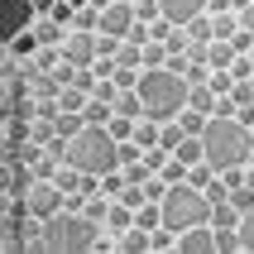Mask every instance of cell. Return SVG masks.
<instances>
[{
	"instance_id": "6da1fadb",
	"label": "cell",
	"mask_w": 254,
	"mask_h": 254,
	"mask_svg": "<svg viewBox=\"0 0 254 254\" xmlns=\"http://www.w3.org/2000/svg\"><path fill=\"white\" fill-rule=\"evenodd\" d=\"M101 230L91 216L72 211V206H63L58 216H48V221H39V235H34V250H96Z\"/></svg>"
},
{
	"instance_id": "7a4b0ae2",
	"label": "cell",
	"mask_w": 254,
	"mask_h": 254,
	"mask_svg": "<svg viewBox=\"0 0 254 254\" xmlns=\"http://www.w3.org/2000/svg\"><path fill=\"white\" fill-rule=\"evenodd\" d=\"M206 144V163L216 173H226L230 163H250V149H254V129L240 125L235 115H211V125L201 134Z\"/></svg>"
},
{
	"instance_id": "3957f363",
	"label": "cell",
	"mask_w": 254,
	"mask_h": 254,
	"mask_svg": "<svg viewBox=\"0 0 254 254\" xmlns=\"http://www.w3.org/2000/svg\"><path fill=\"white\" fill-rule=\"evenodd\" d=\"M139 96H144L149 120H178L187 106V77H178L168 67H154L139 77Z\"/></svg>"
},
{
	"instance_id": "277c9868",
	"label": "cell",
	"mask_w": 254,
	"mask_h": 254,
	"mask_svg": "<svg viewBox=\"0 0 254 254\" xmlns=\"http://www.w3.org/2000/svg\"><path fill=\"white\" fill-rule=\"evenodd\" d=\"M67 163L82 168V173H111V168H120V144H115V134L106 125H86L82 134L72 139Z\"/></svg>"
},
{
	"instance_id": "5b68a950",
	"label": "cell",
	"mask_w": 254,
	"mask_h": 254,
	"mask_svg": "<svg viewBox=\"0 0 254 254\" xmlns=\"http://www.w3.org/2000/svg\"><path fill=\"white\" fill-rule=\"evenodd\" d=\"M211 206L216 201L192 183H178L168 187V197H163V226L168 230H187V226H211Z\"/></svg>"
},
{
	"instance_id": "8992f818",
	"label": "cell",
	"mask_w": 254,
	"mask_h": 254,
	"mask_svg": "<svg viewBox=\"0 0 254 254\" xmlns=\"http://www.w3.org/2000/svg\"><path fill=\"white\" fill-rule=\"evenodd\" d=\"M24 206H29V216H34V221H48V216H58L63 206H67V192H63L53 178H39V183L29 187Z\"/></svg>"
},
{
	"instance_id": "52a82bcc",
	"label": "cell",
	"mask_w": 254,
	"mask_h": 254,
	"mask_svg": "<svg viewBox=\"0 0 254 254\" xmlns=\"http://www.w3.org/2000/svg\"><path fill=\"white\" fill-rule=\"evenodd\" d=\"M96 58H101L96 34H82V29H72L67 39H63V63H72V67H91Z\"/></svg>"
},
{
	"instance_id": "ba28073f",
	"label": "cell",
	"mask_w": 254,
	"mask_h": 254,
	"mask_svg": "<svg viewBox=\"0 0 254 254\" xmlns=\"http://www.w3.org/2000/svg\"><path fill=\"white\" fill-rule=\"evenodd\" d=\"M0 10H5V43L14 34H24V29H34V19H39L34 0H0Z\"/></svg>"
},
{
	"instance_id": "9c48e42d",
	"label": "cell",
	"mask_w": 254,
	"mask_h": 254,
	"mask_svg": "<svg viewBox=\"0 0 254 254\" xmlns=\"http://www.w3.org/2000/svg\"><path fill=\"white\" fill-rule=\"evenodd\" d=\"M134 24H139L134 19V5H125V0H115L111 10H101V34H111V39H129Z\"/></svg>"
},
{
	"instance_id": "30bf717a",
	"label": "cell",
	"mask_w": 254,
	"mask_h": 254,
	"mask_svg": "<svg viewBox=\"0 0 254 254\" xmlns=\"http://www.w3.org/2000/svg\"><path fill=\"white\" fill-rule=\"evenodd\" d=\"M216 250V226H187L178 230V254H211Z\"/></svg>"
},
{
	"instance_id": "8fae6325",
	"label": "cell",
	"mask_w": 254,
	"mask_h": 254,
	"mask_svg": "<svg viewBox=\"0 0 254 254\" xmlns=\"http://www.w3.org/2000/svg\"><path fill=\"white\" fill-rule=\"evenodd\" d=\"M158 10L173 24H192L197 14H206V0H158Z\"/></svg>"
},
{
	"instance_id": "7c38bea8",
	"label": "cell",
	"mask_w": 254,
	"mask_h": 254,
	"mask_svg": "<svg viewBox=\"0 0 254 254\" xmlns=\"http://www.w3.org/2000/svg\"><path fill=\"white\" fill-rule=\"evenodd\" d=\"M230 63H235V48H230V39H211V43H206V67H211V72H226Z\"/></svg>"
},
{
	"instance_id": "4fadbf2b",
	"label": "cell",
	"mask_w": 254,
	"mask_h": 254,
	"mask_svg": "<svg viewBox=\"0 0 254 254\" xmlns=\"http://www.w3.org/2000/svg\"><path fill=\"white\" fill-rule=\"evenodd\" d=\"M106 230H111V235H125V230H134V206H125V201H111Z\"/></svg>"
},
{
	"instance_id": "5bb4252c",
	"label": "cell",
	"mask_w": 254,
	"mask_h": 254,
	"mask_svg": "<svg viewBox=\"0 0 254 254\" xmlns=\"http://www.w3.org/2000/svg\"><path fill=\"white\" fill-rule=\"evenodd\" d=\"M120 240V254H154V240H149V230H125V235H115Z\"/></svg>"
},
{
	"instance_id": "9a60e30c",
	"label": "cell",
	"mask_w": 254,
	"mask_h": 254,
	"mask_svg": "<svg viewBox=\"0 0 254 254\" xmlns=\"http://www.w3.org/2000/svg\"><path fill=\"white\" fill-rule=\"evenodd\" d=\"M187 106H192V111H201V115H216V91H211V82L187 86Z\"/></svg>"
},
{
	"instance_id": "2e32d148",
	"label": "cell",
	"mask_w": 254,
	"mask_h": 254,
	"mask_svg": "<svg viewBox=\"0 0 254 254\" xmlns=\"http://www.w3.org/2000/svg\"><path fill=\"white\" fill-rule=\"evenodd\" d=\"M34 34H39V43H58V48H63V39H67L72 29H63L58 19H48V14H39V19H34Z\"/></svg>"
},
{
	"instance_id": "e0dca14e",
	"label": "cell",
	"mask_w": 254,
	"mask_h": 254,
	"mask_svg": "<svg viewBox=\"0 0 254 254\" xmlns=\"http://www.w3.org/2000/svg\"><path fill=\"white\" fill-rule=\"evenodd\" d=\"M39 48H43V43H39V34H34V29H24V34H14V39L5 43V53H14V58H34Z\"/></svg>"
},
{
	"instance_id": "ac0fdd59",
	"label": "cell",
	"mask_w": 254,
	"mask_h": 254,
	"mask_svg": "<svg viewBox=\"0 0 254 254\" xmlns=\"http://www.w3.org/2000/svg\"><path fill=\"white\" fill-rule=\"evenodd\" d=\"M115 67H134V72H144V43H120L115 48Z\"/></svg>"
},
{
	"instance_id": "d6986e66",
	"label": "cell",
	"mask_w": 254,
	"mask_h": 254,
	"mask_svg": "<svg viewBox=\"0 0 254 254\" xmlns=\"http://www.w3.org/2000/svg\"><path fill=\"white\" fill-rule=\"evenodd\" d=\"M173 158H183L187 168H192V163H201V158H206V144H201V134H187V139L173 149Z\"/></svg>"
},
{
	"instance_id": "ffe728a7",
	"label": "cell",
	"mask_w": 254,
	"mask_h": 254,
	"mask_svg": "<svg viewBox=\"0 0 254 254\" xmlns=\"http://www.w3.org/2000/svg\"><path fill=\"white\" fill-rule=\"evenodd\" d=\"M183 139H187V129L178 125V120H158V144H163L168 154H173V149H178Z\"/></svg>"
},
{
	"instance_id": "44dd1931",
	"label": "cell",
	"mask_w": 254,
	"mask_h": 254,
	"mask_svg": "<svg viewBox=\"0 0 254 254\" xmlns=\"http://www.w3.org/2000/svg\"><path fill=\"white\" fill-rule=\"evenodd\" d=\"M216 250H221V254H240V250H245V235H240V226L216 230Z\"/></svg>"
},
{
	"instance_id": "7402d4cb",
	"label": "cell",
	"mask_w": 254,
	"mask_h": 254,
	"mask_svg": "<svg viewBox=\"0 0 254 254\" xmlns=\"http://www.w3.org/2000/svg\"><path fill=\"white\" fill-rule=\"evenodd\" d=\"M86 125H111V115H115V106H111V101H96V96H91V101H86Z\"/></svg>"
},
{
	"instance_id": "603a6c76",
	"label": "cell",
	"mask_w": 254,
	"mask_h": 254,
	"mask_svg": "<svg viewBox=\"0 0 254 254\" xmlns=\"http://www.w3.org/2000/svg\"><path fill=\"white\" fill-rule=\"evenodd\" d=\"M216 178H221V173H216L211 163H206V158H201V163H192V168H187V183H192V187H201V192H206V187H211Z\"/></svg>"
},
{
	"instance_id": "cb8c5ba5",
	"label": "cell",
	"mask_w": 254,
	"mask_h": 254,
	"mask_svg": "<svg viewBox=\"0 0 254 254\" xmlns=\"http://www.w3.org/2000/svg\"><path fill=\"white\" fill-rule=\"evenodd\" d=\"M178 125L187 129V134H206V125H211V115L192 111V106H183V115H178Z\"/></svg>"
},
{
	"instance_id": "d4e9b609",
	"label": "cell",
	"mask_w": 254,
	"mask_h": 254,
	"mask_svg": "<svg viewBox=\"0 0 254 254\" xmlns=\"http://www.w3.org/2000/svg\"><path fill=\"white\" fill-rule=\"evenodd\" d=\"M211 226H216V230H226V226H240V211H235L230 201H216V206H211Z\"/></svg>"
},
{
	"instance_id": "484cf974",
	"label": "cell",
	"mask_w": 254,
	"mask_h": 254,
	"mask_svg": "<svg viewBox=\"0 0 254 254\" xmlns=\"http://www.w3.org/2000/svg\"><path fill=\"white\" fill-rule=\"evenodd\" d=\"M134 125H139V120H129V115H120V111H115V115H111V125H106V129L115 134V144H125V139H134Z\"/></svg>"
},
{
	"instance_id": "4316f807",
	"label": "cell",
	"mask_w": 254,
	"mask_h": 254,
	"mask_svg": "<svg viewBox=\"0 0 254 254\" xmlns=\"http://www.w3.org/2000/svg\"><path fill=\"white\" fill-rule=\"evenodd\" d=\"M235 34H240V10L216 14V39H235Z\"/></svg>"
},
{
	"instance_id": "83f0119b",
	"label": "cell",
	"mask_w": 254,
	"mask_h": 254,
	"mask_svg": "<svg viewBox=\"0 0 254 254\" xmlns=\"http://www.w3.org/2000/svg\"><path fill=\"white\" fill-rule=\"evenodd\" d=\"M154 67H168V48L163 43H144V72H154Z\"/></svg>"
},
{
	"instance_id": "f1b7e54d",
	"label": "cell",
	"mask_w": 254,
	"mask_h": 254,
	"mask_svg": "<svg viewBox=\"0 0 254 254\" xmlns=\"http://www.w3.org/2000/svg\"><path fill=\"white\" fill-rule=\"evenodd\" d=\"M158 178H163V183H168V187H178V183H187V163H183V158H168V163H163V168H158Z\"/></svg>"
},
{
	"instance_id": "f546056e",
	"label": "cell",
	"mask_w": 254,
	"mask_h": 254,
	"mask_svg": "<svg viewBox=\"0 0 254 254\" xmlns=\"http://www.w3.org/2000/svg\"><path fill=\"white\" fill-rule=\"evenodd\" d=\"M120 173H125V183H134V187H144V183H149V178H154V168H149L144 158H139V163H125V168H120Z\"/></svg>"
},
{
	"instance_id": "4dcf8cb0",
	"label": "cell",
	"mask_w": 254,
	"mask_h": 254,
	"mask_svg": "<svg viewBox=\"0 0 254 254\" xmlns=\"http://www.w3.org/2000/svg\"><path fill=\"white\" fill-rule=\"evenodd\" d=\"M101 192H106V197H120V192H125V173H120V168L101 173Z\"/></svg>"
},
{
	"instance_id": "1f68e13d",
	"label": "cell",
	"mask_w": 254,
	"mask_h": 254,
	"mask_svg": "<svg viewBox=\"0 0 254 254\" xmlns=\"http://www.w3.org/2000/svg\"><path fill=\"white\" fill-rule=\"evenodd\" d=\"M58 101H63V111H86V101H91V96L77 91V86H63V96H58Z\"/></svg>"
},
{
	"instance_id": "d6a6232c",
	"label": "cell",
	"mask_w": 254,
	"mask_h": 254,
	"mask_svg": "<svg viewBox=\"0 0 254 254\" xmlns=\"http://www.w3.org/2000/svg\"><path fill=\"white\" fill-rule=\"evenodd\" d=\"M230 206H235V211H250V206H254V187L250 183H245V187H230Z\"/></svg>"
},
{
	"instance_id": "836d02e7",
	"label": "cell",
	"mask_w": 254,
	"mask_h": 254,
	"mask_svg": "<svg viewBox=\"0 0 254 254\" xmlns=\"http://www.w3.org/2000/svg\"><path fill=\"white\" fill-rule=\"evenodd\" d=\"M48 19H58V24H63V29H72V19H77V5H72V0H58Z\"/></svg>"
},
{
	"instance_id": "e575fe53",
	"label": "cell",
	"mask_w": 254,
	"mask_h": 254,
	"mask_svg": "<svg viewBox=\"0 0 254 254\" xmlns=\"http://www.w3.org/2000/svg\"><path fill=\"white\" fill-rule=\"evenodd\" d=\"M158 14H163V10H158V0H139V5H134V19H139V24H154Z\"/></svg>"
},
{
	"instance_id": "d590c367",
	"label": "cell",
	"mask_w": 254,
	"mask_h": 254,
	"mask_svg": "<svg viewBox=\"0 0 254 254\" xmlns=\"http://www.w3.org/2000/svg\"><path fill=\"white\" fill-rule=\"evenodd\" d=\"M240 235H245V250L254 254V206H250V211H240Z\"/></svg>"
},
{
	"instance_id": "8d00e7d4",
	"label": "cell",
	"mask_w": 254,
	"mask_h": 254,
	"mask_svg": "<svg viewBox=\"0 0 254 254\" xmlns=\"http://www.w3.org/2000/svg\"><path fill=\"white\" fill-rule=\"evenodd\" d=\"M230 86H235L230 67H226V72H211V91H216V96H230Z\"/></svg>"
},
{
	"instance_id": "74e56055",
	"label": "cell",
	"mask_w": 254,
	"mask_h": 254,
	"mask_svg": "<svg viewBox=\"0 0 254 254\" xmlns=\"http://www.w3.org/2000/svg\"><path fill=\"white\" fill-rule=\"evenodd\" d=\"M187 67H192V53H168V72L187 77Z\"/></svg>"
},
{
	"instance_id": "f35d334b",
	"label": "cell",
	"mask_w": 254,
	"mask_h": 254,
	"mask_svg": "<svg viewBox=\"0 0 254 254\" xmlns=\"http://www.w3.org/2000/svg\"><path fill=\"white\" fill-rule=\"evenodd\" d=\"M230 48H235V53H250V48H254V34H250V29L240 24V34L230 39Z\"/></svg>"
},
{
	"instance_id": "ab89813d",
	"label": "cell",
	"mask_w": 254,
	"mask_h": 254,
	"mask_svg": "<svg viewBox=\"0 0 254 254\" xmlns=\"http://www.w3.org/2000/svg\"><path fill=\"white\" fill-rule=\"evenodd\" d=\"M91 72H96V77H115V58H96Z\"/></svg>"
},
{
	"instance_id": "60d3db41",
	"label": "cell",
	"mask_w": 254,
	"mask_h": 254,
	"mask_svg": "<svg viewBox=\"0 0 254 254\" xmlns=\"http://www.w3.org/2000/svg\"><path fill=\"white\" fill-rule=\"evenodd\" d=\"M226 10H235L230 0H206V14H226Z\"/></svg>"
},
{
	"instance_id": "b9f144b4",
	"label": "cell",
	"mask_w": 254,
	"mask_h": 254,
	"mask_svg": "<svg viewBox=\"0 0 254 254\" xmlns=\"http://www.w3.org/2000/svg\"><path fill=\"white\" fill-rule=\"evenodd\" d=\"M240 24H245V29L254 34V5H245V10H240Z\"/></svg>"
},
{
	"instance_id": "7bdbcfd3",
	"label": "cell",
	"mask_w": 254,
	"mask_h": 254,
	"mask_svg": "<svg viewBox=\"0 0 254 254\" xmlns=\"http://www.w3.org/2000/svg\"><path fill=\"white\" fill-rule=\"evenodd\" d=\"M53 5H58V0H34V10H39V14H53Z\"/></svg>"
},
{
	"instance_id": "ee69618b",
	"label": "cell",
	"mask_w": 254,
	"mask_h": 254,
	"mask_svg": "<svg viewBox=\"0 0 254 254\" xmlns=\"http://www.w3.org/2000/svg\"><path fill=\"white\" fill-rule=\"evenodd\" d=\"M230 5H235V10H245V5H254V0H230Z\"/></svg>"
},
{
	"instance_id": "f6af8a7d",
	"label": "cell",
	"mask_w": 254,
	"mask_h": 254,
	"mask_svg": "<svg viewBox=\"0 0 254 254\" xmlns=\"http://www.w3.org/2000/svg\"><path fill=\"white\" fill-rule=\"evenodd\" d=\"M250 168H254V149H250Z\"/></svg>"
},
{
	"instance_id": "bcb514c9",
	"label": "cell",
	"mask_w": 254,
	"mask_h": 254,
	"mask_svg": "<svg viewBox=\"0 0 254 254\" xmlns=\"http://www.w3.org/2000/svg\"><path fill=\"white\" fill-rule=\"evenodd\" d=\"M125 5H139V0H125Z\"/></svg>"
},
{
	"instance_id": "7dc6e473",
	"label": "cell",
	"mask_w": 254,
	"mask_h": 254,
	"mask_svg": "<svg viewBox=\"0 0 254 254\" xmlns=\"http://www.w3.org/2000/svg\"><path fill=\"white\" fill-rule=\"evenodd\" d=\"M250 82H254V77H250Z\"/></svg>"
}]
</instances>
